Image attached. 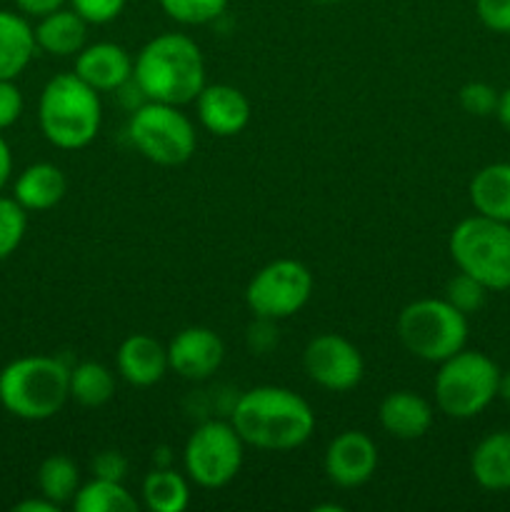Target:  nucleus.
<instances>
[{
  "instance_id": "f257e3e1",
  "label": "nucleus",
  "mask_w": 510,
  "mask_h": 512,
  "mask_svg": "<svg viewBox=\"0 0 510 512\" xmlns=\"http://www.w3.org/2000/svg\"><path fill=\"white\" fill-rule=\"evenodd\" d=\"M245 445L270 453H288L308 443L315 413L308 400L278 385H260L238 398L230 418Z\"/></svg>"
},
{
  "instance_id": "72a5a7b5",
  "label": "nucleus",
  "mask_w": 510,
  "mask_h": 512,
  "mask_svg": "<svg viewBox=\"0 0 510 512\" xmlns=\"http://www.w3.org/2000/svg\"><path fill=\"white\" fill-rule=\"evenodd\" d=\"M23 113V93L15 80H0V130L10 128Z\"/></svg>"
},
{
  "instance_id": "2f4dec72",
  "label": "nucleus",
  "mask_w": 510,
  "mask_h": 512,
  "mask_svg": "<svg viewBox=\"0 0 510 512\" xmlns=\"http://www.w3.org/2000/svg\"><path fill=\"white\" fill-rule=\"evenodd\" d=\"M475 13L488 30L510 35V0H475Z\"/></svg>"
},
{
  "instance_id": "aec40b11",
  "label": "nucleus",
  "mask_w": 510,
  "mask_h": 512,
  "mask_svg": "<svg viewBox=\"0 0 510 512\" xmlns=\"http://www.w3.org/2000/svg\"><path fill=\"white\" fill-rule=\"evenodd\" d=\"M33 30L38 48L50 55H58V58L78 55L88 40V23L73 8H58L43 15Z\"/></svg>"
},
{
  "instance_id": "c756f323",
  "label": "nucleus",
  "mask_w": 510,
  "mask_h": 512,
  "mask_svg": "<svg viewBox=\"0 0 510 512\" xmlns=\"http://www.w3.org/2000/svg\"><path fill=\"white\" fill-rule=\"evenodd\" d=\"M460 108L468 115H475V118H488V115H495L498 110L500 93L493 88V85L483 83V80H473V83H465L458 93Z\"/></svg>"
},
{
  "instance_id": "cd10ccee",
  "label": "nucleus",
  "mask_w": 510,
  "mask_h": 512,
  "mask_svg": "<svg viewBox=\"0 0 510 512\" xmlns=\"http://www.w3.org/2000/svg\"><path fill=\"white\" fill-rule=\"evenodd\" d=\"M28 230V210L15 198L0 195V260L10 258L20 248Z\"/></svg>"
},
{
  "instance_id": "4468645a",
  "label": "nucleus",
  "mask_w": 510,
  "mask_h": 512,
  "mask_svg": "<svg viewBox=\"0 0 510 512\" xmlns=\"http://www.w3.org/2000/svg\"><path fill=\"white\" fill-rule=\"evenodd\" d=\"M198 108V120L208 133L218 138H233L243 133L245 125L250 123V103L243 90L228 83L205 85L195 98Z\"/></svg>"
},
{
  "instance_id": "1a4fd4ad",
  "label": "nucleus",
  "mask_w": 510,
  "mask_h": 512,
  "mask_svg": "<svg viewBox=\"0 0 510 512\" xmlns=\"http://www.w3.org/2000/svg\"><path fill=\"white\" fill-rule=\"evenodd\" d=\"M243 445V438L233 428V423L208 420L198 425L185 443V473L200 488H223L240 473Z\"/></svg>"
},
{
  "instance_id": "a878e982",
  "label": "nucleus",
  "mask_w": 510,
  "mask_h": 512,
  "mask_svg": "<svg viewBox=\"0 0 510 512\" xmlns=\"http://www.w3.org/2000/svg\"><path fill=\"white\" fill-rule=\"evenodd\" d=\"M40 495L53 500L55 505L73 503L80 488V470L68 455H50L38 468Z\"/></svg>"
},
{
  "instance_id": "393cba45",
  "label": "nucleus",
  "mask_w": 510,
  "mask_h": 512,
  "mask_svg": "<svg viewBox=\"0 0 510 512\" xmlns=\"http://www.w3.org/2000/svg\"><path fill=\"white\" fill-rule=\"evenodd\" d=\"M75 512H135L138 500L118 480L93 478L80 485L73 498Z\"/></svg>"
},
{
  "instance_id": "c85d7f7f",
  "label": "nucleus",
  "mask_w": 510,
  "mask_h": 512,
  "mask_svg": "<svg viewBox=\"0 0 510 512\" xmlns=\"http://www.w3.org/2000/svg\"><path fill=\"white\" fill-rule=\"evenodd\" d=\"M485 295H488V288L463 270L453 275L445 285V300L463 315L478 313L485 305Z\"/></svg>"
},
{
  "instance_id": "0eeeda50",
  "label": "nucleus",
  "mask_w": 510,
  "mask_h": 512,
  "mask_svg": "<svg viewBox=\"0 0 510 512\" xmlns=\"http://www.w3.org/2000/svg\"><path fill=\"white\" fill-rule=\"evenodd\" d=\"M500 368L478 350H460L440 363L435 375V403L440 413L470 420L498 398Z\"/></svg>"
},
{
  "instance_id": "ddd939ff",
  "label": "nucleus",
  "mask_w": 510,
  "mask_h": 512,
  "mask_svg": "<svg viewBox=\"0 0 510 512\" xmlns=\"http://www.w3.org/2000/svg\"><path fill=\"white\" fill-rule=\"evenodd\" d=\"M225 358V345L218 333L203 325L185 328L170 340L168 365L185 380H205L220 368Z\"/></svg>"
},
{
  "instance_id": "a19ab883",
  "label": "nucleus",
  "mask_w": 510,
  "mask_h": 512,
  "mask_svg": "<svg viewBox=\"0 0 510 512\" xmlns=\"http://www.w3.org/2000/svg\"><path fill=\"white\" fill-rule=\"evenodd\" d=\"M313 3H323V5H330V3H343V0H313Z\"/></svg>"
},
{
  "instance_id": "ea45409f",
  "label": "nucleus",
  "mask_w": 510,
  "mask_h": 512,
  "mask_svg": "<svg viewBox=\"0 0 510 512\" xmlns=\"http://www.w3.org/2000/svg\"><path fill=\"white\" fill-rule=\"evenodd\" d=\"M498 398H503L505 403L510 405V370H508V373H500V383H498Z\"/></svg>"
},
{
  "instance_id": "7c9ffc66",
  "label": "nucleus",
  "mask_w": 510,
  "mask_h": 512,
  "mask_svg": "<svg viewBox=\"0 0 510 512\" xmlns=\"http://www.w3.org/2000/svg\"><path fill=\"white\" fill-rule=\"evenodd\" d=\"M125 3L128 0H70L75 13L85 20V23L93 25H105L110 20L118 18L123 13Z\"/></svg>"
},
{
  "instance_id": "f03ea898",
  "label": "nucleus",
  "mask_w": 510,
  "mask_h": 512,
  "mask_svg": "<svg viewBox=\"0 0 510 512\" xmlns=\"http://www.w3.org/2000/svg\"><path fill=\"white\" fill-rule=\"evenodd\" d=\"M133 80L145 100L168 105L195 103L205 88V60L198 43L183 33H163L140 48Z\"/></svg>"
},
{
  "instance_id": "9d476101",
  "label": "nucleus",
  "mask_w": 510,
  "mask_h": 512,
  "mask_svg": "<svg viewBox=\"0 0 510 512\" xmlns=\"http://www.w3.org/2000/svg\"><path fill=\"white\" fill-rule=\"evenodd\" d=\"M313 295V275L300 260L280 258L260 268L245 288V303L258 320H283L305 308Z\"/></svg>"
},
{
  "instance_id": "a211bd4d",
  "label": "nucleus",
  "mask_w": 510,
  "mask_h": 512,
  "mask_svg": "<svg viewBox=\"0 0 510 512\" xmlns=\"http://www.w3.org/2000/svg\"><path fill=\"white\" fill-rule=\"evenodd\" d=\"M470 473L483 490H510V430L485 435L470 455Z\"/></svg>"
},
{
  "instance_id": "473e14b6",
  "label": "nucleus",
  "mask_w": 510,
  "mask_h": 512,
  "mask_svg": "<svg viewBox=\"0 0 510 512\" xmlns=\"http://www.w3.org/2000/svg\"><path fill=\"white\" fill-rule=\"evenodd\" d=\"M90 473H93V478L123 483V478L128 475V460L118 450H103V453H98L90 460Z\"/></svg>"
},
{
  "instance_id": "39448f33",
  "label": "nucleus",
  "mask_w": 510,
  "mask_h": 512,
  "mask_svg": "<svg viewBox=\"0 0 510 512\" xmlns=\"http://www.w3.org/2000/svg\"><path fill=\"white\" fill-rule=\"evenodd\" d=\"M398 338L415 358L443 363L468 343V315L455 310L445 298L415 300L400 310Z\"/></svg>"
},
{
  "instance_id": "412c9836",
  "label": "nucleus",
  "mask_w": 510,
  "mask_h": 512,
  "mask_svg": "<svg viewBox=\"0 0 510 512\" xmlns=\"http://www.w3.org/2000/svg\"><path fill=\"white\" fill-rule=\"evenodd\" d=\"M35 30L28 20L10 10H0V80H15L33 60Z\"/></svg>"
},
{
  "instance_id": "20e7f679",
  "label": "nucleus",
  "mask_w": 510,
  "mask_h": 512,
  "mask_svg": "<svg viewBox=\"0 0 510 512\" xmlns=\"http://www.w3.org/2000/svg\"><path fill=\"white\" fill-rule=\"evenodd\" d=\"M70 398V368L60 358L28 355L0 370V405L30 423L50 420Z\"/></svg>"
},
{
  "instance_id": "7ed1b4c3",
  "label": "nucleus",
  "mask_w": 510,
  "mask_h": 512,
  "mask_svg": "<svg viewBox=\"0 0 510 512\" xmlns=\"http://www.w3.org/2000/svg\"><path fill=\"white\" fill-rule=\"evenodd\" d=\"M38 123L48 143H53L55 148H88L98 138L103 123L100 93L75 73L55 75L40 93Z\"/></svg>"
},
{
  "instance_id": "f3484780",
  "label": "nucleus",
  "mask_w": 510,
  "mask_h": 512,
  "mask_svg": "<svg viewBox=\"0 0 510 512\" xmlns=\"http://www.w3.org/2000/svg\"><path fill=\"white\" fill-rule=\"evenodd\" d=\"M378 418L385 433L393 435V438L418 440L433 425V408L420 395L410 393V390H398V393L385 395Z\"/></svg>"
},
{
  "instance_id": "9b49d317",
  "label": "nucleus",
  "mask_w": 510,
  "mask_h": 512,
  "mask_svg": "<svg viewBox=\"0 0 510 512\" xmlns=\"http://www.w3.org/2000/svg\"><path fill=\"white\" fill-rule=\"evenodd\" d=\"M303 365L308 378L330 393H348L363 380L365 363L360 350L343 335L323 333L305 345Z\"/></svg>"
},
{
  "instance_id": "58836bf2",
  "label": "nucleus",
  "mask_w": 510,
  "mask_h": 512,
  "mask_svg": "<svg viewBox=\"0 0 510 512\" xmlns=\"http://www.w3.org/2000/svg\"><path fill=\"white\" fill-rule=\"evenodd\" d=\"M170 448H158L155 450V455H153V463H155V468H170Z\"/></svg>"
},
{
  "instance_id": "5701e85b",
  "label": "nucleus",
  "mask_w": 510,
  "mask_h": 512,
  "mask_svg": "<svg viewBox=\"0 0 510 512\" xmlns=\"http://www.w3.org/2000/svg\"><path fill=\"white\" fill-rule=\"evenodd\" d=\"M143 503L153 512H183L190 505L188 480L173 468H155L143 480Z\"/></svg>"
},
{
  "instance_id": "4be33fe9",
  "label": "nucleus",
  "mask_w": 510,
  "mask_h": 512,
  "mask_svg": "<svg viewBox=\"0 0 510 512\" xmlns=\"http://www.w3.org/2000/svg\"><path fill=\"white\" fill-rule=\"evenodd\" d=\"M470 203L485 218L510 223V163H490L470 180Z\"/></svg>"
},
{
  "instance_id": "e433bc0d",
  "label": "nucleus",
  "mask_w": 510,
  "mask_h": 512,
  "mask_svg": "<svg viewBox=\"0 0 510 512\" xmlns=\"http://www.w3.org/2000/svg\"><path fill=\"white\" fill-rule=\"evenodd\" d=\"M10 173H13V153H10V145L0 135V190L8 185Z\"/></svg>"
},
{
  "instance_id": "6ab92c4d",
  "label": "nucleus",
  "mask_w": 510,
  "mask_h": 512,
  "mask_svg": "<svg viewBox=\"0 0 510 512\" xmlns=\"http://www.w3.org/2000/svg\"><path fill=\"white\" fill-rule=\"evenodd\" d=\"M65 190H68V180H65L63 170H60L58 165L35 163L28 165V168L18 175L13 188V198L18 200L25 210L43 213V210L55 208V205L65 198Z\"/></svg>"
},
{
  "instance_id": "b1692460",
  "label": "nucleus",
  "mask_w": 510,
  "mask_h": 512,
  "mask_svg": "<svg viewBox=\"0 0 510 512\" xmlns=\"http://www.w3.org/2000/svg\"><path fill=\"white\" fill-rule=\"evenodd\" d=\"M115 395V378L103 363H80L70 368V398L83 408H100Z\"/></svg>"
},
{
  "instance_id": "6e6552de",
  "label": "nucleus",
  "mask_w": 510,
  "mask_h": 512,
  "mask_svg": "<svg viewBox=\"0 0 510 512\" xmlns=\"http://www.w3.org/2000/svg\"><path fill=\"white\" fill-rule=\"evenodd\" d=\"M128 138L135 150L155 165H183L198 145L195 125L180 105L155 100H148L130 115Z\"/></svg>"
},
{
  "instance_id": "f704fd0d",
  "label": "nucleus",
  "mask_w": 510,
  "mask_h": 512,
  "mask_svg": "<svg viewBox=\"0 0 510 512\" xmlns=\"http://www.w3.org/2000/svg\"><path fill=\"white\" fill-rule=\"evenodd\" d=\"M65 3H68V0H15V5H18L20 13L33 15V18H43V15L63 8Z\"/></svg>"
},
{
  "instance_id": "bb28decb",
  "label": "nucleus",
  "mask_w": 510,
  "mask_h": 512,
  "mask_svg": "<svg viewBox=\"0 0 510 512\" xmlns=\"http://www.w3.org/2000/svg\"><path fill=\"white\" fill-rule=\"evenodd\" d=\"M168 18L180 25H208L228 8V0H160Z\"/></svg>"
},
{
  "instance_id": "dca6fc26",
  "label": "nucleus",
  "mask_w": 510,
  "mask_h": 512,
  "mask_svg": "<svg viewBox=\"0 0 510 512\" xmlns=\"http://www.w3.org/2000/svg\"><path fill=\"white\" fill-rule=\"evenodd\" d=\"M168 370V348H163L150 335L135 333L120 343L118 373L123 375L125 383L135 385V388H150V385L160 383Z\"/></svg>"
},
{
  "instance_id": "423d86ee",
  "label": "nucleus",
  "mask_w": 510,
  "mask_h": 512,
  "mask_svg": "<svg viewBox=\"0 0 510 512\" xmlns=\"http://www.w3.org/2000/svg\"><path fill=\"white\" fill-rule=\"evenodd\" d=\"M448 248L455 265L485 288L510 290V223L470 215L455 225Z\"/></svg>"
},
{
  "instance_id": "c9c22d12",
  "label": "nucleus",
  "mask_w": 510,
  "mask_h": 512,
  "mask_svg": "<svg viewBox=\"0 0 510 512\" xmlns=\"http://www.w3.org/2000/svg\"><path fill=\"white\" fill-rule=\"evenodd\" d=\"M58 508L60 505H55L53 500H48V498H43V495H40V498H28V500H23V503H18L15 505V512H58Z\"/></svg>"
},
{
  "instance_id": "2eb2a0df",
  "label": "nucleus",
  "mask_w": 510,
  "mask_h": 512,
  "mask_svg": "<svg viewBox=\"0 0 510 512\" xmlns=\"http://www.w3.org/2000/svg\"><path fill=\"white\" fill-rule=\"evenodd\" d=\"M75 75L98 93H113V90H120L133 78V58H130L123 45H85L75 55Z\"/></svg>"
},
{
  "instance_id": "f8f14e48",
  "label": "nucleus",
  "mask_w": 510,
  "mask_h": 512,
  "mask_svg": "<svg viewBox=\"0 0 510 512\" xmlns=\"http://www.w3.org/2000/svg\"><path fill=\"white\" fill-rule=\"evenodd\" d=\"M378 468V445L360 430H345L325 450V475L338 488H360Z\"/></svg>"
},
{
  "instance_id": "4c0bfd02",
  "label": "nucleus",
  "mask_w": 510,
  "mask_h": 512,
  "mask_svg": "<svg viewBox=\"0 0 510 512\" xmlns=\"http://www.w3.org/2000/svg\"><path fill=\"white\" fill-rule=\"evenodd\" d=\"M495 115H498L500 123H503L505 128L510 130V88H508V90H503V93H500L498 110H495Z\"/></svg>"
}]
</instances>
